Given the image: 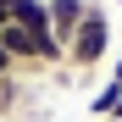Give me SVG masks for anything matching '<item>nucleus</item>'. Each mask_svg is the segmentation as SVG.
<instances>
[{"label":"nucleus","instance_id":"f257e3e1","mask_svg":"<svg viewBox=\"0 0 122 122\" xmlns=\"http://www.w3.org/2000/svg\"><path fill=\"white\" fill-rule=\"evenodd\" d=\"M106 50H111V17L100 11V6H89V17L78 22V33L67 39V61L78 72H94L100 61H106Z\"/></svg>","mask_w":122,"mask_h":122},{"label":"nucleus","instance_id":"f03ea898","mask_svg":"<svg viewBox=\"0 0 122 122\" xmlns=\"http://www.w3.org/2000/svg\"><path fill=\"white\" fill-rule=\"evenodd\" d=\"M89 6H94V0H50V33L61 39V45L78 33V22L89 17Z\"/></svg>","mask_w":122,"mask_h":122},{"label":"nucleus","instance_id":"7ed1b4c3","mask_svg":"<svg viewBox=\"0 0 122 122\" xmlns=\"http://www.w3.org/2000/svg\"><path fill=\"white\" fill-rule=\"evenodd\" d=\"M11 22L28 28V33H50V0H17V17Z\"/></svg>","mask_w":122,"mask_h":122},{"label":"nucleus","instance_id":"20e7f679","mask_svg":"<svg viewBox=\"0 0 122 122\" xmlns=\"http://www.w3.org/2000/svg\"><path fill=\"white\" fill-rule=\"evenodd\" d=\"M0 50H6L11 61H33V33L17 28V22H6V28H0Z\"/></svg>","mask_w":122,"mask_h":122},{"label":"nucleus","instance_id":"39448f33","mask_svg":"<svg viewBox=\"0 0 122 122\" xmlns=\"http://www.w3.org/2000/svg\"><path fill=\"white\" fill-rule=\"evenodd\" d=\"M117 100H122V89H117V83H111V78H106V89H100V94L89 100V111H94V117H106V122H111V111H117Z\"/></svg>","mask_w":122,"mask_h":122},{"label":"nucleus","instance_id":"423d86ee","mask_svg":"<svg viewBox=\"0 0 122 122\" xmlns=\"http://www.w3.org/2000/svg\"><path fill=\"white\" fill-rule=\"evenodd\" d=\"M11 17H17V0H0V28H6Z\"/></svg>","mask_w":122,"mask_h":122},{"label":"nucleus","instance_id":"0eeeda50","mask_svg":"<svg viewBox=\"0 0 122 122\" xmlns=\"http://www.w3.org/2000/svg\"><path fill=\"white\" fill-rule=\"evenodd\" d=\"M11 72H17V61H11L6 50H0V78H11Z\"/></svg>","mask_w":122,"mask_h":122},{"label":"nucleus","instance_id":"6e6552de","mask_svg":"<svg viewBox=\"0 0 122 122\" xmlns=\"http://www.w3.org/2000/svg\"><path fill=\"white\" fill-rule=\"evenodd\" d=\"M111 83H117V89H122V56H117V61H111Z\"/></svg>","mask_w":122,"mask_h":122},{"label":"nucleus","instance_id":"1a4fd4ad","mask_svg":"<svg viewBox=\"0 0 122 122\" xmlns=\"http://www.w3.org/2000/svg\"><path fill=\"white\" fill-rule=\"evenodd\" d=\"M111 122H122V100H117V111H111Z\"/></svg>","mask_w":122,"mask_h":122},{"label":"nucleus","instance_id":"9d476101","mask_svg":"<svg viewBox=\"0 0 122 122\" xmlns=\"http://www.w3.org/2000/svg\"><path fill=\"white\" fill-rule=\"evenodd\" d=\"M117 6H122V0H117Z\"/></svg>","mask_w":122,"mask_h":122}]
</instances>
